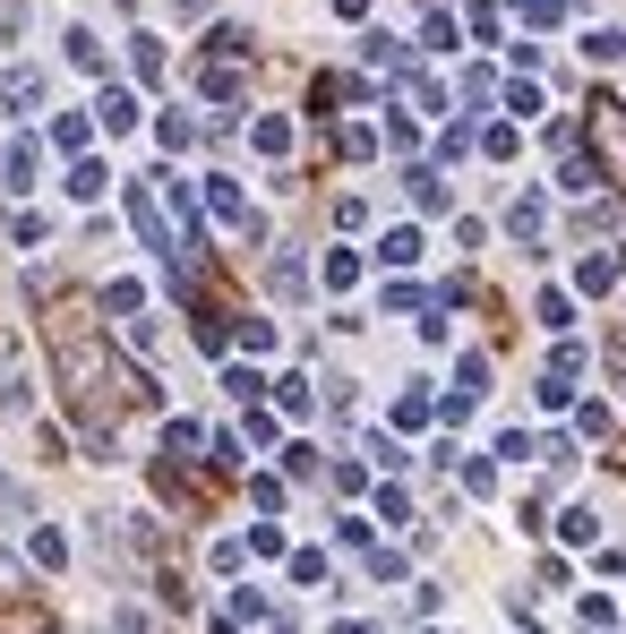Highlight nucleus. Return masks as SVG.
I'll list each match as a JSON object with an SVG mask.
<instances>
[{
    "label": "nucleus",
    "instance_id": "13",
    "mask_svg": "<svg viewBox=\"0 0 626 634\" xmlns=\"http://www.w3.org/2000/svg\"><path fill=\"white\" fill-rule=\"evenodd\" d=\"M317 275H326V292H352V284H361V257H352V249H326Z\"/></svg>",
    "mask_w": 626,
    "mask_h": 634
},
{
    "label": "nucleus",
    "instance_id": "12",
    "mask_svg": "<svg viewBox=\"0 0 626 634\" xmlns=\"http://www.w3.org/2000/svg\"><path fill=\"white\" fill-rule=\"evenodd\" d=\"M250 138H258V154H292V120L266 112V120H250Z\"/></svg>",
    "mask_w": 626,
    "mask_h": 634
},
{
    "label": "nucleus",
    "instance_id": "1",
    "mask_svg": "<svg viewBox=\"0 0 626 634\" xmlns=\"http://www.w3.org/2000/svg\"><path fill=\"white\" fill-rule=\"evenodd\" d=\"M592 154H601V181L626 189V103L618 95H592Z\"/></svg>",
    "mask_w": 626,
    "mask_h": 634
},
{
    "label": "nucleus",
    "instance_id": "20",
    "mask_svg": "<svg viewBox=\"0 0 626 634\" xmlns=\"http://www.w3.org/2000/svg\"><path fill=\"white\" fill-rule=\"evenodd\" d=\"M26 549H35V566H69V540H60L53 523H35V540H26Z\"/></svg>",
    "mask_w": 626,
    "mask_h": 634
},
{
    "label": "nucleus",
    "instance_id": "11",
    "mask_svg": "<svg viewBox=\"0 0 626 634\" xmlns=\"http://www.w3.org/2000/svg\"><path fill=\"white\" fill-rule=\"evenodd\" d=\"M198 446H207L198 420H172V429H163V454H172V463H198Z\"/></svg>",
    "mask_w": 626,
    "mask_h": 634
},
{
    "label": "nucleus",
    "instance_id": "33",
    "mask_svg": "<svg viewBox=\"0 0 626 634\" xmlns=\"http://www.w3.org/2000/svg\"><path fill=\"white\" fill-rule=\"evenodd\" d=\"M0 584H18V557H9V549H0Z\"/></svg>",
    "mask_w": 626,
    "mask_h": 634
},
{
    "label": "nucleus",
    "instance_id": "10",
    "mask_svg": "<svg viewBox=\"0 0 626 634\" xmlns=\"http://www.w3.org/2000/svg\"><path fill=\"white\" fill-rule=\"evenodd\" d=\"M618 275H626V257H618V249H610V257H583V266H575V284H583V292H610Z\"/></svg>",
    "mask_w": 626,
    "mask_h": 634
},
{
    "label": "nucleus",
    "instance_id": "21",
    "mask_svg": "<svg viewBox=\"0 0 626 634\" xmlns=\"http://www.w3.org/2000/svg\"><path fill=\"white\" fill-rule=\"evenodd\" d=\"M129 69H138V78H163V44L155 35H129Z\"/></svg>",
    "mask_w": 626,
    "mask_h": 634
},
{
    "label": "nucleus",
    "instance_id": "29",
    "mask_svg": "<svg viewBox=\"0 0 626 634\" xmlns=\"http://www.w3.org/2000/svg\"><path fill=\"white\" fill-rule=\"evenodd\" d=\"M155 138H163V147H172V154H181V147H189V138H198V120H181V112H163V129H155Z\"/></svg>",
    "mask_w": 626,
    "mask_h": 634
},
{
    "label": "nucleus",
    "instance_id": "27",
    "mask_svg": "<svg viewBox=\"0 0 626 634\" xmlns=\"http://www.w3.org/2000/svg\"><path fill=\"white\" fill-rule=\"evenodd\" d=\"M420 44H429V51H455V18H447V9H429V26H420Z\"/></svg>",
    "mask_w": 626,
    "mask_h": 634
},
{
    "label": "nucleus",
    "instance_id": "22",
    "mask_svg": "<svg viewBox=\"0 0 626 634\" xmlns=\"http://www.w3.org/2000/svg\"><path fill=\"white\" fill-rule=\"evenodd\" d=\"M404 181H413V197H420V206H429V215H438V206H447V181H438V172H429V163H413V172H404Z\"/></svg>",
    "mask_w": 626,
    "mask_h": 634
},
{
    "label": "nucleus",
    "instance_id": "30",
    "mask_svg": "<svg viewBox=\"0 0 626 634\" xmlns=\"http://www.w3.org/2000/svg\"><path fill=\"white\" fill-rule=\"evenodd\" d=\"M558 532H567V540H575V549H583V540L601 532V515H592V506H575V515H567V523H558Z\"/></svg>",
    "mask_w": 626,
    "mask_h": 634
},
{
    "label": "nucleus",
    "instance_id": "7",
    "mask_svg": "<svg viewBox=\"0 0 626 634\" xmlns=\"http://www.w3.org/2000/svg\"><path fill=\"white\" fill-rule=\"evenodd\" d=\"M507 232H515L523 249H541V232H549V206H541V197H515V206H507Z\"/></svg>",
    "mask_w": 626,
    "mask_h": 634
},
{
    "label": "nucleus",
    "instance_id": "9",
    "mask_svg": "<svg viewBox=\"0 0 626 634\" xmlns=\"http://www.w3.org/2000/svg\"><path fill=\"white\" fill-rule=\"evenodd\" d=\"M0 103H9V112H35V103H44V69H9V78H0Z\"/></svg>",
    "mask_w": 626,
    "mask_h": 634
},
{
    "label": "nucleus",
    "instance_id": "25",
    "mask_svg": "<svg viewBox=\"0 0 626 634\" xmlns=\"http://www.w3.org/2000/svg\"><path fill=\"white\" fill-rule=\"evenodd\" d=\"M335 147L352 154V163H369V154H378V129H361V120H352V129H335Z\"/></svg>",
    "mask_w": 626,
    "mask_h": 634
},
{
    "label": "nucleus",
    "instance_id": "34",
    "mask_svg": "<svg viewBox=\"0 0 626 634\" xmlns=\"http://www.w3.org/2000/svg\"><path fill=\"white\" fill-rule=\"evenodd\" d=\"M198 9H207V0H181V18H198Z\"/></svg>",
    "mask_w": 626,
    "mask_h": 634
},
{
    "label": "nucleus",
    "instance_id": "15",
    "mask_svg": "<svg viewBox=\"0 0 626 634\" xmlns=\"http://www.w3.org/2000/svg\"><path fill=\"white\" fill-rule=\"evenodd\" d=\"M266 284H275L283 300H301V292H310V275H301V257H275V266H266Z\"/></svg>",
    "mask_w": 626,
    "mask_h": 634
},
{
    "label": "nucleus",
    "instance_id": "28",
    "mask_svg": "<svg viewBox=\"0 0 626 634\" xmlns=\"http://www.w3.org/2000/svg\"><path fill=\"white\" fill-rule=\"evenodd\" d=\"M583 51H592V60H626V35H618V26H601V35H583Z\"/></svg>",
    "mask_w": 626,
    "mask_h": 634
},
{
    "label": "nucleus",
    "instance_id": "23",
    "mask_svg": "<svg viewBox=\"0 0 626 634\" xmlns=\"http://www.w3.org/2000/svg\"><path fill=\"white\" fill-rule=\"evenodd\" d=\"M275 403H283V412H292V420H301V412H310L317 394H310V378H275Z\"/></svg>",
    "mask_w": 626,
    "mask_h": 634
},
{
    "label": "nucleus",
    "instance_id": "31",
    "mask_svg": "<svg viewBox=\"0 0 626 634\" xmlns=\"http://www.w3.org/2000/svg\"><path fill=\"white\" fill-rule=\"evenodd\" d=\"M489 95H498V78H489V69H464V103H472V112H480Z\"/></svg>",
    "mask_w": 626,
    "mask_h": 634
},
{
    "label": "nucleus",
    "instance_id": "26",
    "mask_svg": "<svg viewBox=\"0 0 626 634\" xmlns=\"http://www.w3.org/2000/svg\"><path fill=\"white\" fill-rule=\"evenodd\" d=\"M575 429H583V438H610V429H618V412H610V403H583V412H575Z\"/></svg>",
    "mask_w": 626,
    "mask_h": 634
},
{
    "label": "nucleus",
    "instance_id": "8",
    "mask_svg": "<svg viewBox=\"0 0 626 634\" xmlns=\"http://www.w3.org/2000/svg\"><path fill=\"white\" fill-rule=\"evenodd\" d=\"M95 120H104L112 138H120V129H138V95H129V87H104V95H95Z\"/></svg>",
    "mask_w": 626,
    "mask_h": 634
},
{
    "label": "nucleus",
    "instance_id": "14",
    "mask_svg": "<svg viewBox=\"0 0 626 634\" xmlns=\"http://www.w3.org/2000/svg\"><path fill=\"white\" fill-rule=\"evenodd\" d=\"M378 257H386V266H413V257H420V232H413V223H395V232L378 241Z\"/></svg>",
    "mask_w": 626,
    "mask_h": 634
},
{
    "label": "nucleus",
    "instance_id": "19",
    "mask_svg": "<svg viewBox=\"0 0 626 634\" xmlns=\"http://www.w3.org/2000/svg\"><path fill=\"white\" fill-rule=\"evenodd\" d=\"M104 309H112V318H147V292H138L129 275H120V284H112V292H104Z\"/></svg>",
    "mask_w": 626,
    "mask_h": 634
},
{
    "label": "nucleus",
    "instance_id": "6",
    "mask_svg": "<svg viewBox=\"0 0 626 634\" xmlns=\"http://www.w3.org/2000/svg\"><path fill=\"white\" fill-rule=\"evenodd\" d=\"M35 172H44V147H35V138H18V147L0 154V181H9V189H35Z\"/></svg>",
    "mask_w": 626,
    "mask_h": 634
},
{
    "label": "nucleus",
    "instance_id": "32",
    "mask_svg": "<svg viewBox=\"0 0 626 634\" xmlns=\"http://www.w3.org/2000/svg\"><path fill=\"white\" fill-rule=\"evenodd\" d=\"M558 9H567V0H515V18H532V26H549Z\"/></svg>",
    "mask_w": 626,
    "mask_h": 634
},
{
    "label": "nucleus",
    "instance_id": "5",
    "mask_svg": "<svg viewBox=\"0 0 626 634\" xmlns=\"http://www.w3.org/2000/svg\"><path fill=\"white\" fill-rule=\"evenodd\" d=\"M241 87H250L241 60H207V69H198V95H207V103H241Z\"/></svg>",
    "mask_w": 626,
    "mask_h": 634
},
{
    "label": "nucleus",
    "instance_id": "3",
    "mask_svg": "<svg viewBox=\"0 0 626 634\" xmlns=\"http://www.w3.org/2000/svg\"><path fill=\"white\" fill-rule=\"evenodd\" d=\"M480 394H489V351H464V360H455V403H447V420H464Z\"/></svg>",
    "mask_w": 626,
    "mask_h": 634
},
{
    "label": "nucleus",
    "instance_id": "2",
    "mask_svg": "<svg viewBox=\"0 0 626 634\" xmlns=\"http://www.w3.org/2000/svg\"><path fill=\"white\" fill-rule=\"evenodd\" d=\"M129 223H138V241L155 249V257H172V266H181V232L163 223V206H155V189H147V181H129Z\"/></svg>",
    "mask_w": 626,
    "mask_h": 634
},
{
    "label": "nucleus",
    "instance_id": "24",
    "mask_svg": "<svg viewBox=\"0 0 626 634\" xmlns=\"http://www.w3.org/2000/svg\"><path fill=\"white\" fill-rule=\"evenodd\" d=\"M53 147L60 154H86V120H78V112H60V120H53Z\"/></svg>",
    "mask_w": 626,
    "mask_h": 634
},
{
    "label": "nucleus",
    "instance_id": "16",
    "mask_svg": "<svg viewBox=\"0 0 626 634\" xmlns=\"http://www.w3.org/2000/svg\"><path fill=\"white\" fill-rule=\"evenodd\" d=\"M69 60H78V69H86V78H104L112 60H104V44H95V35H86V26H78V35H69Z\"/></svg>",
    "mask_w": 626,
    "mask_h": 634
},
{
    "label": "nucleus",
    "instance_id": "4",
    "mask_svg": "<svg viewBox=\"0 0 626 634\" xmlns=\"http://www.w3.org/2000/svg\"><path fill=\"white\" fill-rule=\"evenodd\" d=\"M44 626H53V609H44L35 591H9V600H0V634H44Z\"/></svg>",
    "mask_w": 626,
    "mask_h": 634
},
{
    "label": "nucleus",
    "instance_id": "18",
    "mask_svg": "<svg viewBox=\"0 0 626 634\" xmlns=\"http://www.w3.org/2000/svg\"><path fill=\"white\" fill-rule=\"evenodd\" d=\"M532 318L558 335V326H575V300H567V292H541V300H532Z\"/></svg>",
    "mask_w": 626,
    "mask_h": 634
},
{
    "label": "nucleus",
    "instance_id": "17",
    "mask_svg": "<svg viewBox=\"0 0 626 634\" xmlns=\"http://www.w3.org/2000/svg\"><path fill=\"white\" fill-rule=\"evenodd\" d=\"M104 181H112L104 163H86V154H78V163H69V197H104Z\"/></svg>",
    "mask_w": 626,
    "mask_h": 634
}]
</instances>
